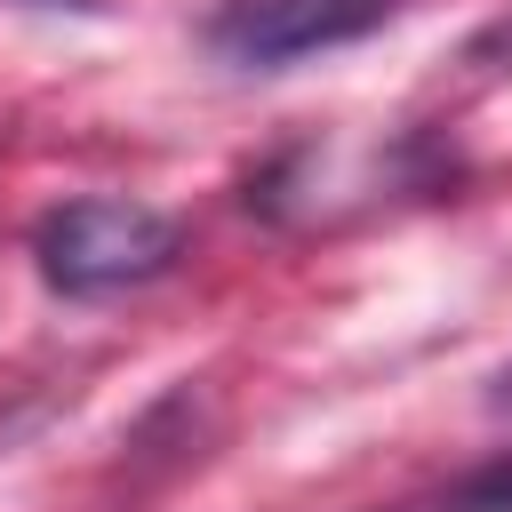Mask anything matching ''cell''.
Instances as JSON below:
<instances>
[{"label": "cell", "instance_id": "2", "mask_svg": "<svg viewBox=\"0 0 512 512\" xmlns=\"http://www.w3.org/2000/svg\"><path fill=\"white\" fill-rule=\"evenodd\" d=\"M400 16H408V0H224L208 16V48L240 72H288V64L352 48Z\"/></svg>", "mask_w": 512, "mask_h": 512}, {"label": "cell", "instance_id": "3", "mask_svg": "<svg viewBox=\"0 0 512 512\" xmlns=\"http://www.w3.org/2000/svg\"><path fill=\"white\" fill-rule=\"evenodd\" d=\"M432 512H512V448H488L472 472H456Z\"/></svg>", "mask_w": 512, "mask_h": 512}, {"label": "cell", "instance_id": "5", "mask_svg": "<svg viewBox=\"0 0 512 512\" xmlns=\"http://www.w3.org/2000/svg\"><path fill=\"white\" fill-rule=\"evenodd\" d=\"M488 408H496V416H512V368H496V376H488Z\"/></svg>", "mask_w": 512, "mask_h": 512}, {"label": "cell", "instance_id": "4", "mask_svg": "<svg viewBox=\"0 0 512 512\" xmlns=\"http://www.w3.org/2000/svg\"><path fill=\"white\" fill-rule=\"evenodd\" d=\"M480 64H512V16L496 24V32H480V48H472Z\"/></svg>", "mask_w": 512, "mask_h": 512}, {"label": "cell", "instance_id": "1", "mask_svg": "<svg viewBox=\"0 0 512 512\" xmlns=\"http://www.w3.org/2000/svg\"><path fill=\"white\" fill-rule=\"evenodd\" d=\"M176 256H184V224L168 208H152V200H128V192L56 200L32 224V264L72 304H96V296H120V288H152L160 272H176Z\"/></svg>", "mask_w": 512, "mask_h": 512}]
</instances>
